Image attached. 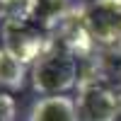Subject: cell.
Instances as JSON below:
<instances>
[{
	"label": "cell",
	"mask_w": 121,
	"mask_h": 121,
	"mask_svg": "<svg viewBox=\"0 0 121 121\" xmlns=\"http://www.w3.org/2000/svg\"><path fill=\"white\" fill-rule=\"evenodd\" d=\"M27 121H80L78 104L70 95H51L39 97L29 107Z\"/></svg>",
	"instance_id": "5"
},
{
	"label": "cell",
	"mask_w": 121,
	"mask_h": 121,
	"mask_svg": "<svg viewBox=\"0 0 121 121\" xmlns=\"http://www.w3.org/2000/svg\"><path fill=\"white\" fill-rule=\"evenodd\" d=\"M75 104L80 121H116L121 114L119 92L99 82H80Z\"/></svg>",
	"instance_id": "4"
},
{
	"label": "cell",
	"mask_w": 121,
	"mask_h": 121,
	"mask_svg": "<svg viewBox=\"0 0 121 121\" xmlns=\"http://www.w3.org/2000/svg\"><path fill=\"white\" fill-rule=\"evenodd\" d=\"M3 22H5V17H3V12H0V29H3Z\"/></svg>",
	"instance_id": "10"
},
{
	"label": "cell",
	"mask_w": 121,
	"mask_h": 121,
	"mask_svg": "<svg viewBox=\"0 0 121 121\" xmlns=\"http://www.w3.org/2000/svg\"><path fill=\"white\" fill-rule=\"evenodd\" d=\"M27 80V65L7 53L0 44V87L5 90H22Z\"/></svg>",
	"instance_id": "7"
},
{
	"label": "cell",
	"mask_w": 121,
	"mask_h": 121,
	"mask_svg": "<svg viewBox=\"0 0 121 121\" xmlns=\"http://www.w3.org/2000/svg\"><path fill=\"white\" fill-rule=\"evenodd\" d=\"M78 85V56L58 39H51L46 51L32 65V87L39 95H68Z\"/></svg>",
	"instance_id": "1"
},
{
	"label": "cell",
	"mask_w": 121,
	"mask_h": 121,
	"mask_svg": "<svg viewBox=\"0 0 121 121\" xmlns=\"http://www.w3.org/2000/svg\"><path fill=\"white\" fill-rule=\"evenodd\" d=\"M0 12L5 19H29L32 0H0Z\"/></svg>",
	"instance_id": "8"
},
{
	"label": "cell",
	"mask_w": 121,
	"mask_h": 121,
	"mask_svg": "<svg viewBox=\"0 0 121 121\" xmlns=\"http://www.w3.org/2000/svg\"><path fill=\"white\" fill-rule=\"evenodd\" d=\"M80 19L92 44L99 46L121 44V0H90L80 10Z\"/></svg>",
	"instance_id": "3"
},
{
	"label": "cell",
	"mask_w": 121,
	"mask_h": 121,
	"mask_svg": "<svg viewBox=\"0 0 121 121\" xmlns=\"http://www.w3.org/2000/svg\"><path fill=\"white\" fill-rule=\"evenodd\" d=\"M48 41L51 39L46 36V32L29 19H5L0 29L3 48L24 65H34V60L46 51Z\"/></svg>",
	"instance_id": "2"
},
{
	"label": "cell",
	"mask_w": 121,
	"mask_h": 121,
	"mask_svg": "<svg viewBox=\"0 0 121 121\" xmlns=\"http://www.w3.org/2000/svg\"><path fill=\"white\" fill-rule=\"evenodd\" d=\"M70 15V0H32V17L29 22L46 29L58 27V22H65Z\"/></svg>",
	"instance_id": "6"
},
{
	"label": "cell",
	"mask_w": 121,
	"mask_h": 121,
	"mask_svg": "<svg viewBox=\"0 0 121 121\" xmlns=\"http://www.w3.org/2000/svg\"><path fill=\"white\" fill-rule=\"evenodd\" d=\"M15 116H17L15 97H10L7 92L0 90V121H15Z\"/></svg>",
	"instance_id": "9"
}]
</instances>
